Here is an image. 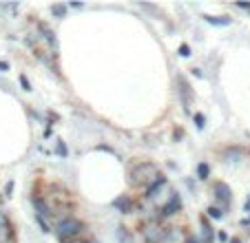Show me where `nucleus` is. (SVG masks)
I'll use <instances>...</instances> for the list:
<instances>
[{
	"label": "nucleus",
	"mask_w": 250,
	"mask_h": 243,
	"mask_svg": "<svg viewBox=\"0 0 250 243\" xmlns=\"http://www.w3.org/2000/svg\"><path fill=\"white\" fill-rule=\"evenodd\" d=\"M160 179H162V173L157 170V166H153V164H148V162H144V164H140V166H137V168L131 173V186L148 190V188H151L153 183H157Z\"/></svg>",
	"instance_id": "1"
},
{
	"label": "nucleus",
	"mask_w": 250,
	"mask_h": 243,
	"mask_svg": "<svg viewBox=\"0 0 250 243\" xmlns=\"http://www.w3.org/2000/svg\"><path fill=\"white\" fill-rule=\"evenodd\" d=\"M82 232H84V223L78 221L76 217H64V219H60L58 221V225H56V234H58V239H60L62 243L76 241Z\"/></svg>",
	"instance_id": "2"
},
{
	"label": "nucleus",
	"mask_w": 250,
	"mask_h": 243,
	"mask_svg": "<svg viewBox=\"0 0 250 243\" xmlns=\"http://www.w3.org/2000/svg\"><path fill=\"white\" fill-rule=\"evenodd\" d=\"M164 232H166V228H162L157 221H148V223L142 228V237H144L146 243H162Z\"/></svg>",
	"instance_id": "3"
},
{
	"label": "nucleus",
	"mask_w": 250,
	"mask_h": 243,
	"mask_svg": "<svg viewBox=\"0 0 250 243\" xmlns=\"http://www.w3.org/2000/svg\"><path fill=\"white\" fill-rule=\"evenodd\" d=\"M180 210H182V199H180V195H175V192H173V197H170L164 206H162V215L160 217H162V219H168V217L177 215Z\"/></svg>",
	"instance_id": "4"
},
{
	"label": "nucleus",
	"mask_w": 250,
	"mask_h": 243,
	"mask_svg": "<svg viewBox=\"0 0 250 243\" xmlns=\"http://www.w3.org/2000/svg\"><path fill=\"white\" fill-rule=\"evenodd\" d=\"M212 192H215V199L222 201L224 206H228V203H230L232 190H230V188H228L224 182H215V183H212Z\"/></svg>",
	"instance_id": "5"
},
{
	"label": "nucleus",
	"mask_w": 250,
	"mask_h": 243,
	"mask_svg": "<svg viewBox=\"0 0 250 243\" xmlns=\"http://www.w3.org/2000/svg\"><path fill=\"white\" fill-rule=\"evenodd\" d=\"M31 203H33V208H36V215L42 217V219H47V217L53 215L51 208H49V203L42 199V197H36V195H33L31 197Z\"/></svg>",
	"instance_id": "6"
},
{
	"label": "nucleus",
	"mask_w": 250,
	"mask_h": 243,
	"mask_svg": "<svg viewBox=\"0 0 250 243\" xmlns=\"http://www.w3.org/2000/svg\"><path fill=\"white\" fill-rule=\"evenodd\" d=\"M162 243H186V237L182 232V228H166Z\"/></svg>",
	"instance_id": "7"
},
{
	"label": "nucleus",
	"mask_w": 250,
	"mask_h": 243,
	"mask_svg": "<svg viewBox=\"0 0 250 243\" xmlns=\"http://www.w3.org/2000/svg\"><path fill=\"white\" fill-rule=\"evenodd\" d=\"M177 86H180V95H182V104H184V108L188 111V106H190V86H188V82H186L184 78H177Z\"/></svg>",
	"instance_id": "8"
},
{
	"label": "nucleus",
	"mask_w": 250,
	"mask_h": 243,
	"mask_svg": "<svg viewBox=\"0 0 250 243\" xmlns=\"http://www.w3.org/2000/svg\"><path fill=\"white\" fill-rule=\"evenodd\" d=\"M113 208L115 210H120L122 215H126V212H131L133 210V201H131V197H126V195H120L118 199H113Z\"/></svg>",
	"instance_id": "9"
},
{
	"label": "nucleus",
	"mask_w": 250,
	"mask_h": 243,
	"mask_svg": "<svg viewBox=\"0 0 250 243\" xmlns=\"http://www.w3.org/2000/svg\"><path fill=\"white\" fill-rule=\"evenodd\" d=\"M202 243H215L212 230H210V225H208L206 219H202Z\"/></svg>",
	"instance_id": "10"
},
{
	"label": "nucleus",
	"mask_w": 250,
	"mask_h": 243,
	"mask_svg": "<svg viewBox=\"0 0 250 243\" xmlns=\"http://www.w3.org/2000/svg\"><path fill=\"white\" fill-rule=\"evenodd\" d=\"M206 18V22H210V24H217V27H226V24H230L232 20L230 18H226V16H204Z\"/></svg>",
	"instance_id": "11"
},
{
	"label": "nucleus",
	"mask_w": 250,
	"mask_h": 243,
	"mask_svg": "<svg viewBox=\"0 0 250 243\" xmlns=\"http://www.w3.org/2000/svg\"><path fill=\"white\" fill-rule=\"evenodd\" d=\"M118 239H120V243H137L135 237L126 228H118Z\"/></svg>",
	"instance_id": "12"
},
{
	"label": "nucleus",
	"mask_w": 250,
	"mask_h": 243,
	"mask_svg": "<svg viewBox=\"0 0 250 243\" xmlns=\"http://www.w3.org/2000/svg\"><path fill=\"white\" fill-rule=\"evenodd\" d=\"M241 157H244V153H241V150H237V148L226 150V153H224V159H226V162H239Z\"/></svg>",
	"instance_id": "13"
},
{
	"label": "nucleus",
	"mask_w": 250,
	"mask_h": 243,
	"mask_svg": "<svg viewBox=\"0 0 250 243\" xmlns=\"http://www.w3.org/2000/svg\"><path fill=\"white\" fill-rule=\"evenodd\" d=\"M51 11H53V16H58V18H64L66 7H64V5H53V7H51Z\"/></svg>",
	"instance_id": "14"
},
{
	"label": "nucleus",
	"mask_w": 250,
	"mask_h": 243,
	"mask_svg": "<svg viewBox=\"0 0 250 243\" xmlns=\"http://www.w3.org/2000/svg\"><path fill=\"white\" fill-rule=\"evenodd\" d=\"M197 175H199V179H206L208 175H210V168H208L206 164H199L197 166Z\"/></svg>",
	"instance_id": "15"
},
{
	"label": "nucleus",
	"mask_w": 250,
	"mask_h": 243,
	"mask_svg": "<svg viewBox=\"0 0 250 243\" xmlns=\"http://www.w3.org/2000/svg\"><path fill=\"white\" fill-rule=\"evenodd\" d=\"M208 217H212V219H222V210L219 208H208Z\"/></svg>",
	"instance_id": "16"
},
{
	"label": "nucleus",
	"mask_w": 250,
	"mask_h": 243,
	"mask_svg": "<svg viewBox=\"0 0 250 243\" xmlns=\"http://www.w3.org/2000/svg\"><path fill=\"white\" fill-rule=\"evenodd\" d=\"M36 221H38V225H40V228H42V232H49V225H47V221H44L42 217H38V215H36Z\"/></svg>",
	"instance_id": "17"
},
{
	"label": "nucleus",
	"mask_w": 250,
	"mask_h": 243,
	"mask_svg": "<svg viewBox=\"0 0 250 243\" xmlns=\"http://www.w3.org/2000/svg\"><path fill=\"white\" fill-rule=\"evenodd\" d=\"M180 56H184V58H188V56H190L188 44H182V47H180Z\"/></svg>",
	"instance_id": "18"
},
{
	"label": "nucleus",
	"mask_w": 250,
	"mask_h": 243,
	"mask_svg": "<svg viewBox=\"0 0 250 243\" xmlns=\"http://www.w3.org/2000/svg\"><path fill=\"white\" fill-rule=\"evenodd\" d=\"M20 84L24 86V91H31V84H29V80L24 78V75H20Z\"/></svg>",
	"instance_id": "19"
},
{
	"label": "nucleus",
	"mask_w": 250,
	"mask_h": 243,
	"mask_svg": "<svg viewBox=\"0 0 250 243\" xmlns=\"http://www.w3.org/2000/svg\"><path fill=\"white\" fill-rule=\"evenodd\" d=\"M195 122H197V128H204V115H202V113H197V115H195Z\"/></svg>",
	"instance_id": "20"
},
{
	"label": "nucleus",
	"mask_w": 250,
	"mask_h": 243,
	"mask_svg": "<svg viewBox=\"0 0 250 243\" xmlns=\"http://www.w3.org/2000/svg\"><path fill=\"white\" fill-rule=\"evenodd\" d=\"M237 7H239V9H244V11H250V2H248V5H246V2H239Z\"/></svg>",
	"instance_id": "21"
},
{
	"label": "nucleus",
	"mask_w": 250,
	"mask_h": 243,
	"mask_svg": "<svg viewBox=\"0 0 250 243\" xmlns=\"http://www.w3.org/2000/svg\"><path fill=\"white\" fill-rule=\"evenodd\" d=\"M244 210L250 212V195H248V199H246V203H244Z\"/></svg>",
	"instance_id": "22"
},
{
	"label": "nucleus",
	"mask_w": 250,
	"mask_h": 243,
	"mask_svg": "<svg viewBox=\"0 0 250 243\" xmlns=\"http://www.w3.org/2000/svg\"><path fill=\"white\" fill-rule=\"evenodd\" d=\"M186 243H199V239H195V237H186Z\"/></svg>",
	"instance_id": "23"
},
{
	"label": "nucleus",
	"mask_w": 250,
	"mask_h": 243,
	"mask_svg": "<svg viewBox=\"0 0 250 243\" xmlns=\"http://www.w3.org/2000/svg\"><path fill=\"white\" fill-rule=\"evenodd\" d=\"M9 69V64H7V62H0V71H7Z\"/></svg>",
	"instance_id": "24"
},
{
	"label": "nucleus",
	"mask_w": 250,
	"mask_h": 243,
	"mask_svg": "<svg viewBox=\"0 0 250 243\" xmlns=\"http://www.w3.org/2000/svg\"><path fill=\"white\" fill-rule=\"evenodd\" d=\"M66 243H86V241H80V239H76V241H66Z\"/></svg>",
	"instance_id": "25"
},
{
	"label": "nucleus",
	"mask_w": 250,
	"mask_h": 243,
	"mask_svg": "<svg viewBox=\"0 0 250 243\" xmlns=\"http://www.w3.org/2000/svg\"><path fill=\"white\" fill-rule=\"evenodd\" d=\"M230 243H241V241H239V239H230Z\"/></svg>",
	"instance_id": "26"
},
{
	"label": "nucleus",
	"mask_w": 250,
	"mask_h": 243,
	"mask_svg": "<svg viewBox=\"0 0 250 243\" xmlns=\"http://www.w3.org/2000/svg\"><path fill=\"white\" fill-rule=\"evenodd\" d=\"M86 243H98V241H86Z\"/></svg>",
	"instance_id": "27"
}]
</instances>
